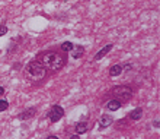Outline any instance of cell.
<instances>
[{
  "mask_svg": "<svg viewBox=\"0 0 160 139\" xmlns=\"http://www.w3.org/2000/svg\"><path fill=\"white\" fill-rule=\"evenodd\" d=\"M111 50H112V44H108V46H105L102 50H101V51H99V53H96V54H95V60H101V59H102L103 56H106V54H108Z\"/></svg>",
  "mask_w": 160,
  "mask_h": 139,
  "instance_id": "cell-6",
  "label": "cell"
},
{
  "mask_svg": "<svg viewBox=\"0 0 160 139\" xmlns=\"http://www.w3.org/2000/svg\"><path fill=\"white\" fill-rule=\"evenodd\" d=\"M106 107H108V110H111V111H117V110L121 108V101L117 100V98H115V100H111V101H108Z\"/></svg>",
  "mask_w": 160,
  "mask_h": 139,
  "instance_id": "cell-7",
  "label": "cell"
},
{
  "mask_svg": "<svg viewBox=\"0 0 160 139\" xmlns=\"http://www.w3.org/2000/svg\"><path fill=\"white\" fill-rule=\"evenodd\" d=\"M111 94L117 98V100H120V101H127V100H130L131 98V95H132V91L128 88V87H115Z\"/></svg>",
  "mask_w": 160,
  "mask_h": 139,
  "instance_id": "cell-3",
  "label": "cell"
},
{
  "mask_svg": "<svg viewBox=\"0 0 160 139\" xmlns=\"http://www.w3.org/2000/svg\"><path fill=\"white\" fill-rule=\"evenodd\" d=\"M40 62L44 66H47V67H50V69H52V70L61 69V67L64 66V63H66V60H64L63 56H60L58 53H52V51L44 53V54L41 56Z\"/></svg>",
  "mask_w": 160,
  "mask_h": 139,
  "instance_id": "cell-1",
  "label": "cell"
},
{
  "mask_svg": "<svg viewBox=\"0 0 160 139\" xmlns=\"http://www.w3.org/2000/svg\"><path fill=\"white\" fill-rule=\"evenodd\" d=\"M64 116V110L60 107V105H52V108H51V111H50V119H51V122H58L61 117Z\"/></svg>",
  "mask_w": 160,
  "mask_h": 139,
  "instance_id": "cell-4",
  "label": "cell"
},
{
  "mask_svg": "<svg viewBox=\"0 0 160 139\" xmlns=\"http://www.w3.org/2000/svg\"><path fill=\"white\" fill-rule=\"evenodd\" d=\"M7 32V27H4V25H0V35H4Z\"/></svg>",
  "mask_w": 160,
  "mask_h": 139,
  "instance_id": "cell-15",
  "label": "cell"
},
{
  "mask_svg": "<svg viewBox=\"0 0 160 139\" xmlns=\"http://www.w3.org/2000/svg\"><path fill=\"white\" fill-rule=\"evenodd\" d=\"M141 114H143V110L138 107V108H134V110L130 113V117H131L132 120H138V119L141 117Z\"/></svg>",
  "mask_w": 160,
  "mask_h": 139,
  "instance_id": "cell-11",
  "label": "cell"
},
{
  "mask_svg": "<svg viewBox=\"0 0 160 139\" xmlns=\"http://www.w3.org/2000/svg\"><path fill=\"white\" fill-rule=\"evenodd\" d=\"M87 130V123L86 122H80L79 125L76 126V132L77 133H84Z\"/></svg>",
  "mask_w": 160,
  "mask_h": 139,
  "instance_id": "cell-12",
  "label": "cell"
},
{
  "mask_svg": "<svg viewBox=\"0 0 160 139\" xmlns=\"http://www.w3.org/2000/svg\"><path fill=\"white\" fill-rule=\"evenodd\" d=\"M3 94H4V88H3V87H0V97H1Z\"/></svg>",
  "mask_w": 160,
  "mask_h": 139,
  "instance_id": "cell-16",
  "label": "cell"
},
{
  "mask_svg": "<svg viewBox=\"0 0 160 139\" xmlns=\"http://www.w3.org/2000/svg\"><path fill=\"white\" fill-rule=\"evenodd\" d=\"M26 72L34 78V79H42L44 76H45V73H47V70H45V67H44V64L41 63V62H31L28 66H26Z\"/></svg>",
  "mask_w": 160,
  "mask_h": 139,
  "instance_id": "cell-2",
  "label": "cell"
},
{
  "mask_svg": "<svg viewBox=\"0 0 160 139\" xmlns=\"http://www.w3.org/2000/svg\"><path fill=\"white\" fill-rule=\"evenodd\" d=\"M72 48H73V44L69 43V41H66V43L61 44V50H63V51H70Z\"/></svg>",
  "mask_w": 160,
  "mask_h": 139,
  "instance_id": "cell-13",
  "label": "cell"
},
{
  "mask_svg": "<svg viewBox=\"0 0 160 139\" xmlns=\"http://www.w3.org/2000/svg\"><path fill=\"white\" fill-rule=\"evenodd\" d=\"M35 113H37V108H35V107H31V108L25 110L23 113H21V114H19V119H21V120L31 119V117H34V116H35Z\"/></svg>",
  "mask_w": 160,
  "mask_h": 139,
  "instance_id": "cell-5",
  "label": "cell"
},
{
  "mask_svg": "<svg viewBox=\"0 0 160 139\" xmlns=\"http://www.w3.org/2000/svg\"><path fill=\"white\" fill-rule=\"evenodd\" d=\"M111 125H112V117L111 116H102L99 119V126L101 128H108Z\"/></svg>",
  "mask_w": 160,
  "mask_h": 139,
  "instance_id": "cell-8",
  "label": "cell"
},
{
  "mask_svg": "<svg viewBox=\"0 0 160 139\" xmlns=\"http://www.w3.org/2000/svg\"><path fill=\"white\" fill-rule=\"evenodd\" d=\"M154 126H156V128H159V119H156V120H154Z\"/></svg>",
  "mask_w": 160,
  "mask_h": 139,
  "instance_id": "cell-17",
  "label": "cell"
},
{
  "mask_svg": "<svg viewBox=\"0 0 160 139\" xmlns=\"http://www.w3.org/2000/svg\"><path fill=\"white\" fill-rule=\"evenodd\" d=\"M83 51H84V50H83V47H81V46H73V48L70 50V53H72V57H73V59H79L80 56L83 54Z\"/></svg>",
  "mask_w": 160,
  "mask_h": 139,
  "instance_id": "cell-10",
  "label": "cell"
},
{
  "mask_svg": "<svg viewBox=\"0 0 160 139\" xmlns=\"http://www.w3.org/2000/svg\"><path fill=\"white\" fill-rule=\"evenodd\" d=\"M121 73H122V66H121V64H114V66L109 69V75H111L112 78L120 76Z\"/></svg>",
  "mask_w": 160,
  "mask_h": 139,
  "instance_id": "cell-9",
  "label": "cell"
},
{
  "mask_svg": "<svg viewBox=\"0 0 160 139\" xmlns=\"http://www.w3.org/2000/svg\"><path fill=\"white\" fill-rule=\"evenodd\" d=\"M7 107H9V102L4 101V100H0V113L4 111V110H7Z\"/></svg>",
  "mask_w": 160,
  "mask_h": 139,
  "instance_id": "cell-14",
  "label": "cell"
}]
</instances>
